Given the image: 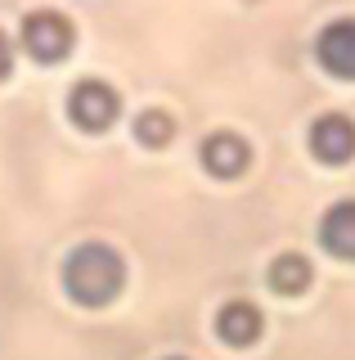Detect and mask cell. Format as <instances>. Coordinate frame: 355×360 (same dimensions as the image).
I'll list each match as a JSON object with an SVG mask.
<instances>
[{"mask_svg": "<svg viewBox=\"0 0 355 360\" xmlns=\"http://www.w3.org/2000/svg\"><path fill=\"white\" fill-rule=\"evenodd\" d=\"M126 288V262L108 243H76L63 257V292L76 307H108Z\"/></svg>", "mask_w": 355, "mask_h": 360, "instance_id": "6da1fadb", "label": "cell"}, {"mask_svg": "<svg viewBox=\"0 0 355 360\" xmlns=\"http://www.w3.org/2000/svg\"><path fill=\"white\" fill-rule=\"evenodd\" d=\"M68 117L72 127H81L86 135H104L121 117V95L99 77H86L68 90Z\"/></svg>", "mask_w": 355, "mask_h": 360, "instance_id": "7a4b0ae2", "label": "cell"}, {"mask_svg": "<svg viewBox=\"0 0 355 360\" xmlns=\"http://www.w3.org/2000/svg\"><path fill=\"white\" fill-rule=\"evenodd\" d=\"M72 41H76V27L59 9H36V14L23 18V50L36 63H63L72 54Z\"/></svg>", "mask_w": 355, "mask_h": 360, "instance_id": "3957f363", "label": "cell"}, {"mask_svg": "<svg viewBox=\"0 0 355 360\" xmlns=\"http://www.w3.org/2000/svg\"><path fill=\"white\" fill-rule=\"evenodd\" d=\"M315 63L328 77L355 82V18H333L315 37Z\"/></svg>", "mask_w": 355, "mask_h": 360, "instance_id": "277c9868", "label": "cell"}, {"mask_svg": "<svg viewBox=\"0 0 355 360\" xmlns=\"http://www.w3.org/2000/svg\"><path fill=\"white\" fill-rule=\"evenodd\" d=\"M310 153L328 167H342L355 158V122L347 112H324L310 122Z\"/></svg>", "mask_w": 355, "mask_h": 360, "instance_id": "5b68a950", "label": "cell"}, {"mask_svg": "<svg viewBox=\"0 0 355 360\" xmlns=\"http://www.w3.org/2000/svg\"><path fill=\"white\" fill-rule=\"evenodd\" d=\"M198 158L216 180H239L252 167V149L239 131H212L203 144H198Z\"/></svg>", "mask_w": 355, "mask_h": 360, "instance_id": "8992f818", "label": "cell"}, {"mask_svg": "<svg viewBox=\"0 0 355 360\" xmlns=\"http://www.w3.org/2000/svg\"><path fill=\"white\" fill-rule=\"evenodd\" d=\"M265 329V315L257 302H248V297H229L225 307L216 311V338L225 347H252L261 338Z\"/></svg>", "mask_w": 355, "mask_h": 360, "instance_id": "52a82bcc", "label": "cell"}, {"mask_svg": "<svg viewBox=\"0 0 355 360\" xmlns=\"http://www.w3.org/2000/svg\"><path fill=\"white\" fill-rule=\"evenodd\" d=\"M319 243H324V252L342 257V262H355V198H342L324 212Z\"/></svg>", "mask_w": 355, "mask_h": 360, "instance_id": "ba28073f", "label": "cell"}, {"mask_svg": "<svg viewBox=\"0 0 355 360\" xmlns=\"http://www.w3.org/2000/svg\"><path fill=\"white\" fill-rule=\"evenodd\" d=\"M270 288L274 292H283V297H297V292H306L310 288V279H315V270H310V262L302 252H283V257H274L270 262Z\"/></svg>", "mask_w": 355, "mask_h": 360, "instance_id": "9c48e42d", "label": "cell"}, {"mask_svg": "<svg viewBox=\"0 0 355 360\" xmlns=\"http://www.w3.org/2000/svg\"><path fill=\"white\" fill-rule=\"evenodd\" d=\"M135 140L144 149H166V144L175 140V117L162 108H144L135 117Z\"/></svg>", "mask_w": 355, "mask_h": 360, "instance_id": "30bf717a", "label": "cell"}, {"mask_svg": "<svg viewBox=\"0 0 355 360\" xmlns=\"http://www.w3.org/2000/svg\"><path fill=\"white\" fill-rule=\"evenodd\" d=\"M9 68H14V50H9V37L0 32V82L9 77Z\"/></svg>", "mask_w": 355, "mask_h": 360, "instance_id": "8fae6325", "label": "cell"}, {"mask_svg": "<svg viewBox=\"0 0 355 360\" xmlns=\"http://www.w3.org/2000/svg\"><path fill=\"white\" fill-rule=\"evenodd\" d=\"M171 360H185V356H171Z\"/></svg>", "mask_w": 355, "mask_h": 360, "instance_id": "7c38bea8", "label": "cell"}]
</instances>
